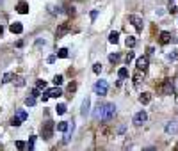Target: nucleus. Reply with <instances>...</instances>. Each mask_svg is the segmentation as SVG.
Returning a JSON list of instances; mask_svg holds the SVG:
<instances>
[{
  "instance_id": "nucleus-37",
  "label": "nucleus",
  "mask_w": 178,
  "mask_h": 151,
  "mask_svg": "<svg viewBox=\"0 0 178 151\" xmlns=\"http://www.w3.org/2000/svg\"><path fill=\"white\" fill-rule=\"evenodd\" d=\"M20 119H18V117H13V119H11V125H13V126H20Z\"/></svg>"
},
{
  "instance_id": "nucleus-6",
  "label": "nucleus",
  "mask_w": 178,
  "mask_h": 151,
  "mask_svg": "<svg viewBox=\"0 0 178 151\" xmlns=\"http://www.w3.org/2000/svg\"><path fill=\"white\" fill-rule=\"evenodd\" d=\"M128 20H130V23L136 27V30H137V32H141V30H142V27H144V25H142V20L139 18V16H136V14H130V16H128Z\"/></svg>"
},
{
  "instance_id": "nucleus-23",
  "label": "nucleus",
  "mask_w": 178,
  "mask_h": 151,
  "mask_svg": "<svg viewBox=\"0 0 178 151\" xmlns=\"http://www.w3.org/2000/svg\"><path fill=\"white\" fill-rule=\"evenodd\" d=\"M25 105H27V107H34V105H36V98H34V96L25 98Z\"/></svg>"
},
{
  "instance_id": "nucleus-41",
  "label": "nucleus",
  "mask_w": 178,
  "mask_h": 151,
  "mask_svg": "<svg viewBox=\"0 0 178 151\" xmlns=\"http://www.w3.org/2000/svg\"><path fill=\"white\" fill-rule=\"evenodd\" d=\"M39 94V89H38V87H36V89H32V96H38Z\"/></svg>"
},
{
  "instance_id": "nucleus-22",
  "label": "nucleus",
  "mask_w": 178,
  "mask_h": 151,
  "mask_svg": "<svg viewBox=\"0 0 178 151\" xmlns=\"http://www.w3.org/2000/svg\"><path fill=\"white\" fill-rule=\"evenodd\" d=\"M118 76H119V80H123V78H126V76H128V69H126V68H119V71H118Z\"/></svg>"
},
{
  "instance_id": "nucleus-30",
  "label": "nucleus",
  "mask_w": 178,
  "mask_h": 151,
  "mask_svg": "<svg viewBox=\"0 0 178 151\" xmlns=\"http://www.w3.org/2000/svg\"><path fill=\"white\" fill-rule=\"evenodd\" d=\"M109 60L114 64V62H118V60H119V55H118V54H111V55H109Z\"/></svg>"
},
{
  "instance_id": "nucleus-27",
  "label": "nucleus",
  "mask_w": 178,
  "mask_h": 151,
  "mask_svg": "<svg viewBox=\"0 0 178 151\" xmlns=\"http://www.w3.org/2000/svg\"><path fill=\"white\" fill-rule=\"evenodd\" d=\"M57 57H61V59H66V57H68V50H66V48H61L59 52H57Z\"/></svg>"
},
{
  "instance_id": "nucleus-44",
  "label": "nucleus",
  "mask_w": 178,
  "mask_h": 151,
  "mask_svg": "<svg viewBox=\"0 0 178 151\" xmlns=\"http://www.w3.org/2000/svg\"><path fill=\"white\" fill-rule=\"evenodd\" d=\"M0 2H2V0H0Z\"/></svg>"
},
{
  "instance_id": "nucleus-2",
  "label": "nucleus",
  "mask_w": 178,
  "mask_h": 151,
  "mask_svg": "<svg viewBox=\"0 0 178 151\" xmlns=\"http://www.w3.org/2000/svg\"><path fill=\"white\" fill-rule=\"evenodd\" d=\"M54 130H55V125H54L52 121H45L43 126H41V137H43L45 140H50L52 135H54Z\"/></svg>"
},
{
  "instance_id": "nucleus-28",
  "label": "nucleus",
  "mask_w": 178,
  "mask_h": 151,
  "mask_svg": "<svg viewBox=\"0 0 178 151\" xmlns=\"http://www.w3.org/2000/svg\"><path fill=\"white\" fill-rule=\"evenodd\" d=\"M36 87H38V89H45V87H46V82H45L43 78H39V80L36 82Z\"/></svg>"
},
{
  "instance_id": "nucleus-9",
  "label": "nucleus",
  "mask_w": 178,
  "mask_h": 151,
  "mask_svg": "<svg viewBox=\"0 0 178 151\" xmlns=\"http://www.w3.org/2000/svg\"><path fill=\"white\" fill-rule=\"evenodd\" d=\"M89 107H91V100H89V98H86V100L82 101V107H80V114H82V117L89 116Z\"/></svg>"
},
{
  "instance_id": "nucleus-26",
  "label": "nucleus",
  "mask_w": 178,
  "mask_h": 151,
  "mask_svg": "<svg viewBox=\"0 0 178 151\" xmlns=\"http://www.w3.org/2000/svg\"><path fill=\"white\" fill-rule=\"evenodd\" d=\"M75 91H77V82H71V84L68 85V93H70V94H73Z\"/></svg>"
},
{
  "instance_id": "nucleus-1",
  "label": "nucleus",
  "mask_w": 178,
  "mask_h": 151,
  "mask_svg": "<svg viewBox=\"0 0 178 151\" xmlns=\"http://www.w3.org/2000/svg\"><path fill=\"white\" fill-rule=\"evenodd\" d=\"M95 110H96V112H95V117H100V119H103V121H109V119H112L114 114H116V105H114V103H98Z\"/></svg>"
},
{
  "instance_id": "nucleus-35",
  "label": "nucleus",
  "mask_w": 178,
  "mask_h": 151,
  "mask_svg": "<svg viewBox=\"0 0 178 151\" xmlns=\"http://www.w3.org/2000/svg\"><path fill=\"white\" fill-rule=\"evenodd\" d=\"M93 71H95V73H96V75H98L100 71H101V64H100V62H96V64H95V66H93Z\"/></svg>"
},
{
  "instance_id": "nucleus-34",
  "label": "nucleus",
  "mask_w": 178,
  "mask_h": 151,
  "mask_svg": "<svg viewBox=\"0 0 178 151\" xmlns=\"http://www.w3.org/2000/svg\"><path fill=\"white\" fill-rule=\"evenodd\" d=\"M167 7H169V13H176V4H175V2H169Z\"/></svg>"
},
{
  "instance_id": "nucleus-40",
  "label": "nucleus",
  "mask_w": 178,
  "mask_h": 151,
  "mask_svg": "<svg viewBox=\"0 0 178 151\" xmlns=\"http://www.w3.org/2000/svg\"><path fill=\"white\" fill-rule=\"evenodd\" d=\"M55 59H57V57H55V55H50V57H48V59H46V60H48V62L52 64V62H55Z\"/></svg>"
},
{
  "instance_id": "nucleus-3",
  "label": "nucleus",
  "mask_w": 178,
  "mask_h": 151,
  "mask_svg": "<svg viewBox=\"0 0 178 151\" xmlns=\"http://www.w3.org/2000/svg\"><path fill=\"white\" fill-rule=\"evenodd\" d=\"M93 89H95V93H96V94L105 96V94H107V91H109V84H107L105 80H98V82L95 84V87H93Z\"/></svg>"
},
{
  "instance_id": "nucleus-14",
  "label": "nucleus",
  "mask_w": 178,
  "mask_h": 151,
  "mask_svg": "<svg viewBox=\"0 0 178 151\" xmlns=\"http://www.w3.org/2000/svg\"><path fill=\"white\" fill-rule=\"evenodd\" d=\"M164 93H166V94H175L173 80H166V84H164Z\"/></svg>"
},
{
  "instance_id": "nucleus-18",
  "label": "nucleus",
  "mask_w": 178,
  "mask_h": 151,
  "mask_svg": "<svg viewBox=\"0 0 178 151\" xmlns=\"http://www.w3.org/2000/svg\"><path fill=\"white\" fill-rule=\"evenodd\" d=\"M125 43H126V46H128V48H134V46L137 45V39L134 38V36H128V38H126V41H125Z\"/></svg>"
},
{
  "instance_id": "nucleus-24",
  "label": "nucleus",
  "mask_w": 178,
  "mask_h": 151,
  "mask_svg": "<svg viewBox=\"0 0 178 151\" xmlns=\"http://www.w3.org/2000/svg\"><path fill=\"white\" fill-rule=\"evenodd\" d=\"M55 110H57V114H61V116H62V114L66 112V105H64V103H59V105L55 107Z\"/></svg>"
},
{
  "instance_id": "nucleus-36",
  "label": "nucleus",
  "mask_w": 178,
  "mask_h": 151,
  "mask_svg": "<svg viewBox=\"0 0 178 151\" xmlns=\"http://www.w3.org/2000/svg\"><path fill=\"white\" fill-rule=\"evenodd\" d=\"M34 142H36V137H30V140H29L27 148H29V149H32V148H34Z\"/></svg>"
},
{
  "instance_id": "nucleus-31",
  "label": "nucleus",
  "mask_w": 178,
  "mask_h": 151,
  "mask_svg": "<svg viewBox=\"0 0 178 151\" xmlns=\"http://www.w3.org/2000/svg\"><path fill=\"white\" fill-rule=\"evenodd\" d=\"M54 84H55V85H61V84H62V75H55L54 76Z\"/></svg>"
},
{
  "instance_id": "nucleus-39",
  "label": "nucleus",
  "mask_w": 178,
  "mask_h": 151,
  "mask_svg": "<svg viewBox=\"0 0 178 151\" xmlns=\"http://www.w3.org/2000/svg\"><path fill=\"white\" fill-rule=\"evenodd\" d=\"M176 54H178V52H171V54H167V60H175V59H176Z\"/></svg>"
},
{
  "instance_id": "nucleus-19",
  "label": "nucleus",
  "mask_w": 178,
  "mask_h": 151,
  "mask_svg": "<svg viewBox=\"0 0 178 151\" xmlns=\"http://www.w3.org/2000/svg\"><path fill=\"white\" fill-rule=\"evenodd\" d=\"M11 80H14V73H5L2 76V84H9Z\"/></svg>"
},
{
  "instance_id": "nucleus-12",
  "label": "nucleus",
  "mask_w": 178,
  "mask_h": 151,
  "mask_svg": "<svg viewBox=\"0 0 178 151\" xmlns=\"http://www.w3.org/2000/svg\"><path fill=\"white\" fill-rule=\"evenodd\" d=\"M158 38H160V43H162V45H167L169 41H173V36H171V32H167V30H162Z\"/></svg>"
},
{
  "instance_id": "nucleus-16",
  "label": "nucleus",
  "mask_w": 178,
  "mask_h": 151,
  "mask_svg": "<svg viewBox=\"0 0 178 151\" xmlns=\"http://www.w3.org/2000/svg\"><path fill=\"white\" fill-rule=\"evenodd\" d=\"M139 101H141L142 105L150 103V101H151V94H150V93H142V94L139 96Z\"/></svg>"
},
{
  "instance_id": "nucleus-15",
  "label": "nucleus",
  "mask_w": 178,
  "mask_h": 151,
  "mask_svg": "<svg viewBox=\"0 0 178 151\" xmlns=\"http://www.w3.org/2000/svg\"><path fill=\"white\" fill-rule=\"evenodd\" d=\"M142 76H144V71H141V69H137V71H136V75L132 76V80H134V84H136V85H139V84H141V80H142Z\"/></svg>"
},
{
  "instance_id": "nucleus-4",
  "label": "nucleus",
  "mask_w": 178,
  "mask_h": 151,
  "mask_svg": "<svg viewBox=\"0 0 178 151\" xmlns=\"http://www.w3.org/2000/svg\"><path fill=\"white\" fill-rule=\"evenodd\" d=\"M146 119H148V114L144 112V110H139V112L134 116V125H136V126H141V125L146 123Z\"/></svg>"
},
{
  "instance_id": "nucleus-13",
  "label": "nucleus",
  "mask_w": 178,
  "mask_h": 151,
  "mask_svg": "<svg viewBox=\"0 0 178 151\" xmlns=\"http://www.w3.org/2000/svg\"><path fill=\"white\" fill-rule=\"evenodd\" d=\"M68 30H70V25H68V23H62L59 29H57V32H55V38L61 39L64 34H68Z\"/></svg>"
},
{
  "instance_id": "nucleus-17",
  "label": "nucleus",
  "mask_w": 178,
  "mask_h": 151,
  "mask_svg": "<svg viewBox=\"0 0 178 151\" xmlns=\"http://www.w3.org/2000/svg\"><path fill=\"white\" fill-rule=\"evenodd\" d=\"M109 41H111L112 45H116V43L119 41V32H116V30H114V32H111V34H109Z\"/></svg>"
},
{
  "instance_id": "nucleus-11",
  "label": "nucleus",
  "mask_w": 178,
  "mask_h": 151,
  "mask_svg": "<svg viewBox=\"0 0 178 151\" xmlns=\"http://www.w3.org/2000/svg\"><path fill=\"white\" fill-rule=\"evenodd\" d=\"M9 30H11L13 34H21V32H23V25H21L20 21H14V23L9 25Z\"/></svg>"
},
{
  "instance_id": "nucleus-43",
  "label": "nucleus",
  "mask_w": 178,
  "mask_h": 151,
  "mask_svg": "<svg viewBox=\"0 0 178 151\" xmlns=\"http://www.w3.org/2000/svg\"><path fill=\"white\" fill-rule=\"evenodd\" d=\"M176 82H178V78H176Z\"/></svg>"
},
{
  "instance_id": "nucleus-42",
  "label": "nucleus",
  "mask_w": 178,
  "mask_h": 151,
  "mask_svg": "<svg viewBox=\"0 0 178 151\" xmlns=\"http://www.w3.org/2000/svg\"><path fill=\"white\" fill-rule=\"evenodd\" d=\"M2 34H4V27L0 25V36H2Z\"/></svg>"
},
{
  "instance_id": "nucleus-8",
  "label": "nucleus",
  "mask_w": 178,
  "mask_h": 151,
  "mask_svg": "<svg viewBox=\"0 0 178 151\" xmlns=\"http://www.w3.org/2000/svg\"><path fill=\"white\" fill-rule=\"evenodd\" d=\"M45 94L48 96V98H57V96H62V89H61L59 85H55V87H52V89L45 91Z\"/></svg>"
},
{
  "instance_id": "nucleus-29",
  "label": "nucleus",
  "mask_w": 178,
  "mask_h": 151,
  "mask_svg": "<svg viewBox=\"0 0 178 151\" xmlns=\"http://www.w3.org/2000/svg\"><path fill=\"white\" fill-rule=\"evenodd\" d=\"M132 60H134V52H128L126 57H125V62H126V64H130Z\"/></svg>"
},
{
  "instance_id": "nucleus-33",
  "label": "nucleus",
  "mask_w": 178,
  "mask_h": 151,
  "mask_svg": "<svg viewBox=\"0 0 178 151\" xmlns=\"http://www.w3.org/2000/svg\"><path fill=\"white\" fill-rule=\"evenodd\" d=\"M16 148H18V149H25V148H27V144H25L23 140H16Z\"/></svg>"
},
{
  "instance_id": "nucleus-20",
  "label": "nucleus",
  "mask_w": 178,
  "mask_h": 151,
  "mask_svg": "<svg viewBox=\"0 0 178 151\" xmlns=\"http://www.w3.org/2000/svg\"><path fill=\"white\" fill-rule=\"evenodd\" d=\"M16 117H18L20 121H25V119L29 117V114L25 112V110H21V109H18V110H16Z\"/></svg>"
},
{
  "instance_id": "nucleus-32",
  "label": "nucleus",
  "mask_w": 178,
  "mask_h": 151,
  "mask_svg": "<svg viewBox=\"0 0 178 151\" xmlns=\"http://www.w3.org/2000/svg\"><path fill=\"white\" fill-rule=\"evenodd\" d=\"M14 80H16V85H18V87H23V85H25V80H23L21 76H18V78L14 76Z\"/></svg>"
},
{
  "instance_id": "nucleus-38",
  "label": "nucleus",
  "mask_w": 178,
  "mask_h": 151,
  "mask_svg": "<svg viewBox=\"0 0 178 151\" xmlns=\"http://www.w3.org/2000/svg\"><path fill=\"white\" fill-rule=\"evenodd\" d=\"M50 13H52V14H59L61 7H52V5H50Z\"/></svg>"
},
{
  "instance_id": "nucleus-5",
  "label": "nucleus",
  "mask_w": 178,
  "mask_h": 151,
  "mask_svg": "<svg viewBox=\"0 0 178 151\" xmlns=\"http://www.w3.org/2000/svg\"><path fill=\"white\" fill-rule=\"evenodd\" d=\"M164 130H166V133H171V135L178 133V119H175V121H169V123L164 126Z\"/></svg>"
},
{
  "instance_id": "nucleus-21",
  "label": "nucleus",
  "mask_w": 178,
  "mask_h": 151,
  "mask_svg": "<svg viewBox=\"0 0 178 151\" xmlns=\"http://www.w3.org/2000/svg\"><path fill=\"white\" fill-rule=\"evenodd\" d=\"M68 126H70V123H66V121L57 123V130H59V132H66V130H68Z\"/></svg>"
},
{
  "instance_id": "nucleus-25",
  "label": "nucleus",
  "mask_w": 178,
  "mask_h": 151,
  "mask_svg": "<svg viewBox=\"0 0 178 151\" xmlns=\"http://www.w3.org/2000/svg\"><path fill=\"white\" fill-rule=\"evenodd\" d=\"M64 7H66V13H68V14H75V5H71V4H66Z\"/></svg>"
},
{
  "instance_id": "nucleus-10",
  "label": "nucleus",
  "mask_w": 178,
  "mask_h": 151,
  "mask_svg": "<svg viewBox=\"0 0 178 151\" xmlns=\"http://www.w3.org/2000/svg\"><path fill=\"white\" fill-rule=\"evenodd\" d=\"M148 57H139L137 62H136V66H137V69H141V71H146L148 69Z\"/></svg>"
},
{
  "instance_id": "nucleus-7",
  "label": "nucleus",
  "mask_w": 178,
  "mask_h": 151,
  "mask_svg": "<svg viewBox=\"0 0 178 151\" xmlns=\"http://www.w3.org/2000/svg\"><path fill=\"white\" fill-rule=\"evenodd\" d=\"M16 11H18L20 14H27V13L30 11V5H29L25 0H20V2L16 4Z\"/></svg>"
}]
</instances>
